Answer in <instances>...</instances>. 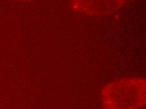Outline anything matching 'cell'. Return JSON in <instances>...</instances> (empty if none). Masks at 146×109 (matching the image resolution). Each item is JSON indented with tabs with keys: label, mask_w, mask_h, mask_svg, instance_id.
Returning <instances> with one entry per match:
<instances>
[{
	"label": "cell",
	"mask_w": 146,
	"mask_h": 109,
	"mask_svg": "<svg viewBox=\"0 0 146 109\" xmlns=\"http://www.w3.org/2000/svg\"><path fill=\"white\" fill-rule=\"evenodd\" d=\"M17 1H33V0H17Z\"/></svg>",
	"instance_id": "3957f363"
},
{
	"label": "cell",
	"mask_w": 146,
	"mask_h": 109,
	"mask_svg": "<svg viewBox=\"0 0 146 109\" xmlns=\"http://www.w3.org/2000/svg\"><path fill=\"white\" fill-rule=\"evenodd\" d=\"M130 0H71L74 10L93 16H102L115 13Z\"/></svg>",
	"instance_id": "7a4b0ae2"
},
{
	"label": "cell",
	"mask_w": 146,
	"mask_h": 109,
	"mask_svg": "<svg viewBox=\"0 0 146 109\" xmlns=\"http://www.w3.org/2000/svg\"><path fill=\"white\" fill-rule=\"evenodd\" d=\"M105 109H142L145 104V80L124 78L106 85L102 90Z\"/></svg>",
	"instance_id": "6da1fadb"
}]
</instances>
